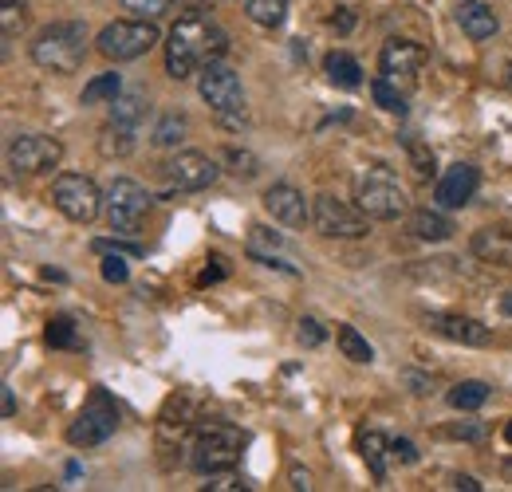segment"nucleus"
<instances>
[{
    "label": "nucleus",
    "instance_id": "1",
    "mask_svg": "<svg viewBox=\"0 0 512 492\" xmlns=\"http://www.w3.org/2000/svg\"><path fill=\"white\" fill-rule=\"evenodd\" d=\"M225 52H229V36L217 24L201 20V12H190L166 36V71L170 79L182 83V79H193L205 63L221 60Z\"/></svg>",
    "mask_w": 512,
    "mask_h": 492
},
{
    "label": "nucleus",
    "instance_id": "2",
    "mask_svg": "<svg viewBox=\"0 0 512 492\" xmlns=\"http://www.w3.org/2000/svg\"><path fill=\"white\" fill-rule=\"evenodd\" d=\"M241 449H245V433L229 422H197L190 445H186V465L193 473L209 477V473H221V469H233L241 461Z\"/></svg>",
    "mask_w": 512,
    "mask_h": 492
},
{
    "label": "nucleus",
    "instance_id": "3",
    "mask_svg": "<svg viewBox=\"0 0 512 492\" xmlns=\"http://www.w3.org/2000/svg\"><path fill=\"white\" fill-rule=\"evenodd\" d=\"M87 60V28L79 20L48 24L32 40V63L52 71V75H75Z\"/></svg>",
    "mask_w": 512,
    "mask_h": 492
},
{
    "label": "nucleus",
    "instance_id": "4",
    "mask_svg": "<svg viewBox=\"0 0 512 492\" xmlns=\"http://www.w3.org/2000/svg\"><path fill=\"white\" fill-rule=\"evenodd\" d=\"M355 205L371 217V221H398L410 213V197L406 189L398 185V178L386 170V166H363L355 174Z\"/></svg>",
    "mask_w": 512,
    "mask_h": 492
},
{
    "label": "nucleus",
    "instance_id": "5",
    "mask_svg": "<svg viewBox=\"0 0 512 492\" xmlns=\"http://www.w3.org/2000/svg\"><path fill=\"white\" fill-rule=\"evenodd\" d=\"M197 91H201V99L209 103V111L217 115V123L241 126L245 119H249V111H245V87H241V75H237L225 60L205 63V67L197 71Z\"/></svg>",
    "mask_w": 512,
    "mask_h": 492
},
{
    "label": "nucleus",
    "instance_id": "6",
    "mask_svg": "<svg viewBox=\"0 0 512 492\" xmlns=\"http://www.w3.org/2000/svg\"><path fill=\"white\" fill-rule=\"evenodd\" d=\"M115 430H119V406H115V398H111L103 386H95L91 398L83 402V410L75 414V422L67 426V445H75V449H95V445L111 441Z\"/></svg>",
    "mask_w": 512,
    "mask_h": 492
},
{
    "label": "nucleus",
    "instance_id": "7",
    "mask_svg": "<svg viewBox=\"0 0 512 492\" xmlns=\"http://www.w3.org/2000/svg\"><path fill=\"white\" fill-rule=\"evenodd\" d=\"M312 225L320 237H331V241H363L371 233V217L359 205L339 201L335 193L312 197Z\"/></svg>",
    "mask_w": 512,
    "mask_h": 492
},
{
    "label": "nucleus",
    "instance_id": "8",
    "mask_svg": "<svg viewBox=\"0 0 512 492\" xmlns=\"http://www.w3.org/2000/svg\"><path fill=\"white\" fill-rule=\"evenodd\" d=\"M150 205H154L150 189L142 182H134V178H115V182L107 185V193H103L107 225H111L115 233H123V237H134V233H138V225H142V217L150 213Z\"/></svg>",
    "mask_w": 512,
    "mask_h": 492
},
{
    "label": "nucleus",
    "instance_id": "9",
    "mask_svg": "<svg viewBox=\"0 0 512 492\" xmlns=\"http://www.w3.org/2000/svg\"><path fill=\"white\" fill-rule=\"evenodd\" d=\"M154 44H158L154 20H138V16H134V20H115V24H107V28L95 36V52L115 63L138 60V56H146Z\"/></svg>",
    "mask_w": 512,
    "mask_h": 492
},
{
    "label": "nucleus",
    "instance_id": "10",
    "mask_svg": "<svg viewBox=\"0 0 512 492\" xmlns=\"http://www.w3.org/2000/svg\"><path fill=\"white\" fill-rule=\"evenodd\" d=\"M64 162V142L52 134H12L8 138V166L24 178H40L60 170Z\"/></svg>",
    "mask_w": 512,
    "mask_h": 492
},
{
    "label": "nucleus",
    "instance_id": "11",
    "mask_svg": "<svg viewBox=\"0 0 512 492\" xmlns=\"http://www.w3.org/2000/svg\"><path fill=\"white\" fill-rule=\"evenodd\" d=\"M52 205L64 213L67 221L75 225H91L99 213H103V193L99 185L83 174H60L52 182Z\"/></svg>",
    "mask_w": 512,
    "mask_h": 492
},
{
    "label": "nucleus",
    "instance_id": "12",
    "mask_svg": "<svg viewBox=\"0 0 512 492\" xmlns=\"http://www.w3.org/2000/svg\"><path fill=\"white\" fill-rule=\"evenodd\" d=\"M162 178L174 193H197V189H209V185L221 178V166L209 158V154H197V150H182L174 154L170 162H162Z\"/></svg>",
    "mask_w": 512,
    "mask_h": 492
},
{
    "label": "nucleus",
    "instance_id": "13",
    "mask_svg": "<svg viewBox=\"0 0 512 492\" xmlns=\"http://www.w3.org/2000/svg\"><path fill=\"white\" fill-rule=\"evenodd\" d=\"M422 323L442 335V339H453L461 347H489L493 343V327H485L481 319H469V315H453V311H426Z\"/></svg>",
    "mask_w": 512,
    "mask_h": 492
},
{
    "label": "nucleus",
    "instance_id": "14",
    "mask_svg": "<svg viewBox=\"0 0 512 492\" xmlns=\"http://www.w3.org/2000/svg\"><path fill=\"white\" fill-rule=\"evenodd\" d=\"M193 430H197V422H193V402L182 398V394H174V398L162 406V414H158V449H162V453L186 449Z\"/></svg>",
    "mask_w": 512,
    "mask_h": 492
},
{
    "label": "nucleus",
    "instance_id": "15",
    "mask_svg": "<svg viewBox=\"0 0 512 492\" xmlns=\"http://www.w3.org/2000/svg\"><path fill=\"white\" fill-rule=\"evenodd\" d=\"M264 209L272 213V221H280L288 229H304L312 221V205H308L304 189H296L288 182H276L264 189Z\"/></svg>",
    "mask_w": 512,
    "mask_h": 492
},
{
    "label": "nucleus",
    "instance_id": "16",
    "mask_svg": "<svg viewBox=\"0 0 512 492\" xmlns=\"http://www.w3.org/2000/svg\"><path fill=\"white\" fill-rule=\"evenodd\" d=\"M426 67V48L422 44H414V40H386L383 52H379V71H383L390 83H414L418 79V71Z\"/></svg>",
    "mask_w": 512,
    "mask_h": 492
},
{
    "label": "nucleus",
    "instance_id": "17",
    "mask_svg": "<svg viewBox=\"0 0 512 492\" xmlns=\"http://www.w3.org/2000/svg\"><path fill=\"white\" fill-rule=\"evenodd\" d=\"M477 189H481V170L469 166V162H457V166H449L446 174L438 178L434 201H438V209H465Z\"/></svg>",
    "mask_w": 512,
    "mask_h": 492
},
{
    "label": "nucleus",
    "instance_id": "18",
    "mask_svg": "<svg viewBox=\"0 0 512 492\" xmlns=\"http://www.w3.org/2000/svg\"><path fill=\"white\" fill-rule=\"evenodd\" d=\"M473 256L493 264V268H512V221L509 225H485L473 233Z\"/></svg>",
    "mask_w": 512,
    "mask_h": 492
},
{
    "label": "nucleus",
    "instance_id": "19",
    "mask_svg": "<svg viewBox=\"0 0 512 492\" xmlns=\"http://www.w3.org/2000/svg\"><path fill=\"white\" fill-rule=\"evenodd\" d=\"M457 28L469 36V40H493L497 36V28H501V20H497V12L485 4V0H461L457 4Z\"/></svg>",
    "mask_w": 512,
    "mask_h": 492
},
{
    "label": "nucleus",
    "instance_id": "20",
    "mask_svg": "<svg viewBox=\"0 0 512 492\" xmlns=\"http://www.w3.org/2000/svg\"><path fill=\"white\" fill-rule=\"evenodd\" d=\"M406 233L414 241H430V245H442L457 233V225L449 221L442 209H410L406 213Z\"/></svg>",
    "mask_w": 512,
    "mask_h": 492
},
{
    "label": "nucleus",
    "instance_id": "21",
    "mask_svg": "<svg viewBox=\"0 0 512 492\" xmlns=\"http://www.w3.org/2000/svg\"><path fill=\"white\" fill-rule=\"evenodd\" d=\"M134 150H138V126L107 119V126L99 130V154H107V158H130Z\"/></svg>",
    "mask_w": 512,
    "mask_h": 492
},
{
    "label": "nucleus",
    "instance_id": "22",
    "mask_svg": "<svg viewBox=\"0 0 512 492\" xmlns=\"http://www.w3.org/2000/svg\"><path fill=\"white\" fill-rule=\"evenodd\" d=\"M359 453H363V461H367L371 477L383 485L386 481V457H390V441H386L379 430H363L359 433Z\"/></svg>",
    "mask_w": 512,
    "mask_h": 492
},
{
    "label": "nucleus",
    "instance_id": "23",
    "mask_svg": "<svg viewBox=\"0 0 512 492\" xmlns=\"http://www.w3.org/2000/svg\"><path fill=\"white\" fill-rule=\"evenodd\" d=\"M323 67H327V79H331L335 87H343V91L363 87V67L355 63V56H347V52H331Z\"/></svg>",
    "mask_w": 512,
    "mask_h": 492
},
{
    "label": "nucleus",
    "instance_id": "24",
    "mask_svg": "<svg viewBox=\"0 0 512 492\" xmlns=\"http://www.w3.org/2000/svg\"><path fill=\"white\" fill-rule=\"evenodd\" d=\"M123 95V75L119 71H103L83 87V107H99V103H115Z\"/></svg>",
    "mask_w": 512,
    "mask_h": 492
},
{
    "label": "nucleus",
    "instance_id": "25",
    "mask_svg": "<svg viewBox=\"0 0 512 492\" xmlns=\"http://www.w3.org/2000/svg\"><path fill=\"white\" fill-rule=\"evenodd\" d=\"M146 115H150V103H146L142 91H123V95L111 103V119H115V123H127V126H138V130H142Z\"/></svg>",
    "mask_w": 512,
    "mask_h": 492
},
{
    "label": "nucleus",
    "instance_id": "26",
    "mask_svg": "<svg viewBox=\"0 0 512 492\" xmlns=\"http://www.w3.org/2000/svg\"><path fill=\"white\" fill-rule=\"evenodd\" d=\"M182 138H186V115H178V111H166V115L154 123V130H150V142H154L158 150H178Z\"/></svg>",
    "mask_w": 512,
    "mask_h": 492
},
{
    "label": "nucleus",
    "instance_id": "27",
    "mask_svg": "<svg viewBox=\"0 0 512 492\" xmlns=\"http://www.w3.org/2000/svg\"><path fill=\"white\" fill-rule=\"evenodd\" d=\"M335 343H339V351H343V359H351V363H375V347L351 327V323H339V331H335Z\"/></svg>",
    "mask_w": 512,
    "mask_h": 492
},
{
    "label": "nucleus",
    "instance_id": "28",
    "mask_svg": "<svg viewBox=\"0 0 512 492\" xmlns=\"http://www.w3.org/2000/svg\"><path fill=\"white\" fill-rule=\"evenodd\" d=\"M245 16L256 28H280L288 20V0H245Z\"/></svg>",
    "mask_w": 512,
    "mask_h": 492
},
{
    "label": "nucleus",
    "instance_id": "29",
    "mask_svg": "<svg viewBox=\"0 0 512 492\" xmlns=\"http://www.w3.org/2000/svg\"><path fill=\"white\" fill-rule=\"evenodd\" d=\"M489 402V386L485 382H477V378H465V382H457L453 390H449V406L453 410H481Z\"/></svg>",
    "mask_w": 512,
    "mask_h": 492
},
{
    "label": "nucleus",
    "instance_id": "30",
    "mask_svg": "<svg viewBox=\"0 0 512 492\" xmlns=\"http://www.w3.org/2000/svg\"><path fill=\"white\" fill-rule=\"evenodd\" d=\"M28 28V0H0V32L4 40L20 36Z\"/></svg>",
    "mask_w": 512,
    "mask_h": 492
},
{
    "label": "nucleus",
    "instance_id": "31",
    "mask_svg": "<svg viewBox=\"0 0 512 492\" xmlns=\"http://www.w3.org/2000/svg\"><path fill=\"white\" fill-rule=\"evenodd\" d=\"M44 339H48V347L71 351V347H79V327H75V319H71V315H56V319H48Z\"/></svg>",
    "mask_w": 512,
    "mask_h": 492
},
{
    "label": "nucleus",
    "instance_id": "32",
    "mask_svg": "<svg viewBox=\"0 0 512 492\" xmlns=\"http://www.w3.org/2000/svg\"><path fill=\"white\" fill-rule=\"evenodd\" d=\"M371 95H375V103L390 111V115H406V95L398 91V83H390L386 75H379L375 83H371Z\"/></svg>",
    "mask_w": 512,
    "mask_h": 492
},
{
    "label": "nucleus",
    "instance_id": "33",
    "mask_svg": "<svg viewBox=\"0 0 512 492\" xmlns=\"http://www.w3.org/2000/svg\"><path fill=\"white\" fill-rule=\"evenodd\" d=\"M406 154H410V166H414L418 178H434V174H438V170H434V150L422 146L418 138H406Z\"/></svg>",
    "mask_w": 512,
    "mask_h": 492
},
{
    "label": "nucleus",
    "instance_id": "34",
    "mask_svg": "<svg viewBox=\"0 0 512 492\" xmlns=\"http://www.w3.org/2000/svg\"><path fill=\"white\" fill-rule=\"evenodd\" d=\"M253 485L241 477V473H233V469H221V473H209L205 477V492H249Z\"/></svg>",
    "mask_w": 512,
    "mask_h": 492
},
{
    "label": "nucleus",
    "instance_id": "35",
    "mask_svg": "<svg viewBox=\"0 0 512 492\" xmlns=\"http://www.w3.org/2000/svg\"><path fill=\"white\" fill-rule=\"evenodd\" d=\"M225 162H229V174H237L241 182H253L256 170H260V162H256L253 154H249V150H237V146L225 154Z\"/></svg>",
    "mask_w": 512,
    "mask_h": 492
},
{
    "label": "nucleus",
    "instance_id": "36",
    "mask_svg": "<svg viewBox=\"0 0 512 492\" xmlns=\"http://www.w3.org/2000/svg\"><path fill=\"white\" fill-rule=\"evenodd\" d=\"M127 12H134L138 20H158V16H166L170 12V4L174 0H119Z\"/></svg>",
    "mask_w": 512,
    "mask_h": 492
},
{
    "label": "nucleus",
    "instance_id": "37",
    "mask_svg": "<svg viewBox=\"0 0 512 492\" xmlns=\"http://www.w3.org/2000/svg\"><path fill=\"white\" fill-rule=\"evenodd\" d=\"M103 280L107 284H127L130 280V268H127V260H123V252H103Z\"/></svg>",
    "mask_w": 512,
    "mask_h": 492
},
{
    "label": "nucleus",
    "instance_id": "38",
    "mask_svg": "<svg viewBox=\"0 0 512 492\" xmlns=\"http://www.w3.org/2000/svg\"><path fill=\"white\" fill-rule=\"evenodd\" d=\"M260 248H284V237L280 233H272V229H264V225H253L249 229V252H260Z\"/></svg>",
    "mask_w": 512,
    "mask_h": 492
},
{
    "label": "nucleus",
    "instance_id": "39",
    "mask_svg": "<svg viewBox=\"0 0 512 492\" xmlns=\"http://www.w3.org/2000/svg\"><path fill=\"white\" fill-rule=\"evenodd\" d=\"M296 339L304 343V347H320L323 339H327V331L320 327V319H312V315H304L300 319V331H296Z\"/></svg>",
    "mask_w": 512,
    "mask_h": 492
},
{
    "label": "nucleus",
    "instance_id": "40",
    "mask_svg": "<svg viewBox=\"0 0 512 492\" xmlns=\"http://www.w3.org/2000/svg\"><path fill=\"white\" fill-rule=\"evenodd\" d=\"M442 437H457V441H481L485 437V426H477V422H461V426H446V430H438Z\"/></svg>",
    "mask_w": 512,
    "mask_h": 492
},
{
    "label": "nucleus",
    "instance_id": "41",
    "mask_svg": "<svg viewBox=\"0 0 512 492\" xmlns=\"http://www.w3.org/2000/svg\"><path fill=\"white\" fill-rule=\"evenodd\" d=\"M402 382L410 386V394H434V378H426V374H414V370H402Z\"/></svg>",
    "mask_w": 512,
    "mask_h": 492
},
{
    "label": "nucleus",
    "instance_id": "42",
    "mask_svg": "<svg viewBox=\"0 0 512 492\" xmlns=\"http://www.w3.org/2000/svg\"><path fill=\"white\" fill-rule=\"evenodd\" d=\"M390 457H398L402 465H418V449L406 441V437H398V441H390Z\"/></svg>",
    "mask_w": 512,
    "mask_h": 492
},
{
    "label": "nucleus",
    "instance_id": "43",
    "mask_svg": "<svg viewBox=\"0 0 512 492\" xmlns=\"http://www.w3.org/2000/svg\"><path fill=\"white\" fill-rule=\"evenodd\" d=\"M95 252H123V256H142V248L138 245H127V241H107V237H99L95 241Z\"/></svg>",
    "mask_w": 512,
    "mask_h": 492
},
{
    "label": "nucleus",
    "instance_id": "44",
    "mask_svg": "<svg viewBox=\"0 0 512 492\" xmlns=\"http://www.w3.org/2000/svg\"><path fill=\"white\" fill-rule=\"evenodd\" d=\"M331 28L351 32V28H355V12H351V8H339V16H331Z\"/></svg>",
    "mask_w": 512,
    "mask_h": 492
},
{
    "label": "nucleus",
    "instance_id": "45",
    "mask_svg": "<svg viewBox=\"0 0 512 492\" xmlns=\"http://www.w3.org/2000/svg\"><path fill=\"white\" fill-rule=\"evenodd\" d=\"M292 489H296V492H308V489H312V477H308L304 469H292Z\"/></svg>",
    "mask_w": 512,
    "mask_h": 492
},
{
    "label": "nucleus",
    "instance_id": "46",
    "mask_svg": "<svg viewBox=\"0 0 512 492\" xmlns=\"http://www.w3.org/2000/svg\"><path fill=\"white\" fill-rule=\"evenodd\" d=\"M453 489H461V492H481V481H477V477H453Z\"/></svg>",
    "mask_w": 512,
    "mask_h": 492
},
{
    "label": "nucleus",
    "instance_id": "47",
    "mask_svg": "<svg viewBox=\"0 0 512 492\" xmlns=\"http://www.w3.org/2000/svg\"><path fill=\"white\" fill-rule=\"evenodd\" d=\"M0 402H4V418H12V414H16V398H12L8 386H0Z\"/></svg>",
    "mask_w": 512,
    "mask_h": 492
},
{
    "label": "nucleus",
    "instance_id": "48",
    "mask_svg": "<svg viewBox=\"0 0 512 492\" xmlns=\"http://www.w3.org/2000/svg\"><path fill=\"white\" fill-rule=\"evenodd\" d=\"M501 308H505V311H509V315H512V292H509V296H505V300H501Z\"/></svg>",
    "mask_w": 512,
    "mask_h": 492
},
{
    "label": "nucleus",
    "instance_id": "49",
    "mask_svg": "<svg viewBox=\"0 0 512 492\" xmlns=\"http://www.w3.org/2000/svg\"><path fill=\"white\" fill-rule=\"evenodd\" d=\"M505 441H509V445H512V422H509V426H505Z\"/></svg>",
    "mask_w": 512,
    "mask_h": 492
},
{
    "label": "nucleus",
    "instance_id": "50",
    "mask_svg": "<svg viewBox=\"0 0 512 492\" xmlns=\"http://www.w3.org/2000/svg\"><path fill=\"white\" fill-rule=\"evenodd\" d=\"M509 87H512V63H509Z\"/></svg>",
    "mask_w": 512,
    "mask_h": 492
},
{
    "label": "nucleus",
    "instance_id": "51",
    "mask_svg": "<svg viewBox=\"0 0 512 492\" xmlns=\"http://www.w3.org/2000/svg\"><path fill=\"white\" fill-rule=\"evenodd\" d=\"M509 469H512V457H509Z\"/></svg>",
    "mask_w": 512,
    "mask_h": 492
}]
</instances>
